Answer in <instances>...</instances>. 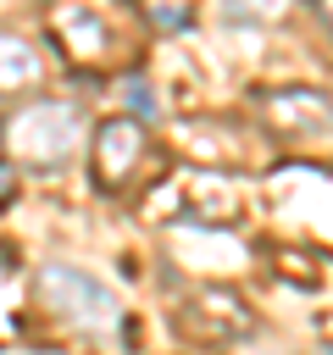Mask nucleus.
<instances>
[{"instance_id":"7","label":"nucleus","mask_w":333,"mask_h":355,"mask_svg":"<svg viewBox=\"0 0 333 355\" xmlns=\"http://www.w3.org/2000/svg\"><path fill=\"white\" fill-rule=\"evenodd\" d=\"M11 194H17V178H11V172H6V166H0V205H6V200H11Z\"/></svg>"},{"instance_id":"5","label":"nucleus","mask_w":333,"mask_h":355,"mask_svg":"<svg viewBox=\"0 0 333 355\" xmlns=\"http://www.w3.org/2000/svg\"><path fill=\"white\" fill-rule=\"evenodd\" d=\"M33 78H39V55H33L22 39L0 33V89H22V83H33Z\"/></svg>"},{"instance_id":"8","label":"nucleus","mask_w":333,"mask_h":355,"mask_svg":"<svg viewBox=\"0 0 333 355\" xmlns=\"http://www.w3.org/2000/svg\"><path fill=\"white\" fill-rule=\"evenodd\" d=\"M327 355H333V349H327Z\"/></svg>"},{"instance_id":"3","label":"nucleus","mask_w":333,"mask_h":355,"mask_svg":"<svg viewBox=\"0 0 333 355\" xmlns=\"http://www.w3.org/2000/svg\"><path fill=\"white\" fill-rule=\"evenodd\" d=\"M139 155H144L139 122H128V116L100 122V133H94V172H100V183H122L139 166Z\"/></svg>"},{"instance_id":"6","label":"nucleus","mask_w":333,"mask_h":355,"mask_svg":"<svg viewBox=\"0 0 333 355\" xmlns=\"http://www.w3.org/2000/svg\"><path fill=\"white\" fill-rule=\"evenodd\" d=\"M283 11V0H222V17H244V22H272Z\"/></svg>"},{"instance_id":"1","label":"nucleus","mask_w":333,"mask_h":355,"mask_svg":"<svg viewBox=\"0 0 333 355\" xmlns=\"http://www.w3.org/2000/svg\"><path fill=\"white\" fill-rule=\"evenodd\" d=\"M6 144L17 161L28 166H56L78 150V111L61 105V100H39V105H22L11 122H6Z\"/></svg>"},{"instance_id":"4","label":"nucleus","mask_w":333,"mask_h":355,"mask_svg":"<svg viewBox=\"0 0 333 355\" xmlns=\"http://www.w3.org/2000/svg\"><path fill=\"white\" fill-rule=\"evenodd\" d=\"M266 116H272V122H283L289 133H305V139H316V133H333V111H327L316 94H300V89H289V94H272V100H266Z\"/></svg>"},{"instance_id":"2","label":"nucleus","mask_w":333,"mask_h":355,"mask_svg":"<svg viewBox=\"0 0 333 355\" xmlns=\"http://www.w3.org/2000/svg\"><path fill=\"white\" fill-rule=\"evenodd\" d=\"M39 288H44V300H50V311H61L67 322H78V327H111L117 322V300L94 283V277H83V272H72V266H44L39 272Z\"/></svg>"}]
</instances>
